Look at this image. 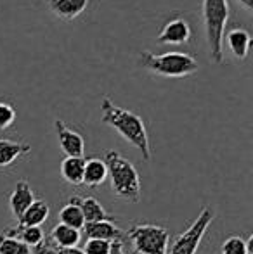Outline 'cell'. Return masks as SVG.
I'll return each mask as SVG.
<instances>
[{
    "label": "cell",
    "instance_id": "cell-2",
    "mask_svg": "<svg viewBox=\"0 0 253 254\" xmlns=\"http://www.w3.org/2000/svg\"><path fill=\"white\" fill-rule=\"evenodd\" d=\"M102 159H104L106 168H108V178L111 182L113 194L125 202H141V177H139L134 164L116 151H108Z\"/></svg>",
    "mask_w": 253,
    "mask_h": 254
},
{
    "label": "cell",
    "instance_id": "cell-23",
    "mask_svg": "<svg viewBox=\"0 0 253 254\" xmlns=\"http://www.w3.org/2000/svg\"><path fill=\"white\" fill-rule=\"evenodd\" d=\"M16 118V107L7 101H0V130H7V128L12 127Z\"/></svg>",
    "mask_w": 253,
    "mask_h": 254
},
{
    "label": "cell",
    "instance_id": "cell-1",
    "mask_svg": "<svg viewBox=\"0 0 253 254\" xmlns=\"http://www.w3.org/2000/svg\"><path fill=\"white\" fill-rule=\"evenodd\" d=\"M101 111H102V123L115 128L123 140H127L128 144H132L141 152L144 161L151 159V147H149L148 131H146V125L139 114L116 106L109 97L102 99Z\"/></svg>",
    "mask_w": 253,
    "mask_h": 254
},
{
    "label": "cell",
    "instance_id": "cell-20",
    "mask_svg": "<svg viewBox=\"0 0 253 254\" xmlns=\"http://www.w3.org/2000/svg\"><path fill=\"white\" fill-rule=\"evenodd\" d=\"M59 223L66 225L70 228H75V230H82L85 225V218L77 204L68 201L61 207V211H59Z\"/></svg>",
    "mask_w": 253,
    "mask_h": 254
},
{
    "label": "cell",
    "instance_id": "cell-7",
    "mask_svg": "<svg viewBox=\"0 0 253 254\" xmlns=\"http://www.w3.org/2000/svg\"><path fill=\"white\" fill-rule=\"evenodd\" d=\"M191 26L182 17H172L160 30L156 42L160 45H184L191 42Z\"/></svg>",
    "mask_w": 253,
    "mask_h": 254
},
{
    "label": "cell",
    "instance_id": "cell-26",
    "mask_svg": "<svg viewBox=\"0 0 253 254\" xmlns=\"http://www.w3.org/2000/svg\"><path fill=\"white\" fill-rule=\"evenodd\" d=\"M109 254H127L123 241H115L111 242V248H109Z\"/></svg>",
    "mask_w": 253,
    "mask_h": 254
},
{
    "label": "cell",
    "instance_id": "cell-24",
    "mask_svg": "<svg viewBox=\"0 0 253 254\" xmlns=\"http://www.w3.org/2000/svg\"><path fill=\"white\" fill-rule=\"evenodd\" d=\"M109 248L111 242L101 241V239H87L84 246V254H109Z\"/></svg>",
    "mask_w": 253,
    "mask_h": 254
},
{
    "label": "cell",
    "instance_id": "cell-28",
    "mask_svg": "<svg viewBox=\"0 0 253 254\" xmlns=\"http://www.w3.org/2000/svg\"><path fill=\"white\" fill-rule=\"evenodd\" d=\"M238 3H240L241 7H243L247 12H252V3H253V0H236Z\"/></svg>",
    "mask_w": 253,
    "mask_h": 254
},
{
    "label": "cell",
    "instance_id": "cell-14",
    "mask_svg": "<svg viewBox=\"0 0 253 254\" xmlns=\"http://www.w3.org/2000/svg\"><path fill=\"white\" fill-rule=\"evenodd\" d=\"M108 180V168H106L104 159L97 156H92L85 159L84 168V180L82 184L87 187H101L104 182Z\"/></svg>",
    "mask_w": 253,
    "mask_h": 254
},
{
    "label": "cell",
    "instance_id": "cell-27",
    "mask_svg": "<svg viewBox=\"0 0 253 254\" xmlns=\"http://www.w3.org/2000/svg\"><path fill=\"white\" fill-rule=\"evenodd\" d=\"M58 254H84V251L78 248H70V249H58Z\"/></svg>",
    "mask_w": 253,
    "mask_h": 254
},
{
    "label": "cell",
    "instance_id": "cell-21",
    "mask_svg": "<svg viewBox=\"0 0 253 254\" xmlns=\"http://www.w3.org/2000/svg\"><path fill=\"white\" fill-rule=\"evenodd\" d=\"M0 254H31V248L17 239L0 234Z\"/></svg>",
    "mask_w": 253,
    "mask_h": 254
},
{
    "label": "cell",
    "instance_id": "cell-25",
    "mask_svg": "<svg viewBox=\"0 0 253 254\" xmlns=\"http://www.w3.org/2000/svg\"><path fill=\"white\" fill-rule=\"evenodd\" d=\"M31 254H58V249L49 241H44L42 244H38L37 248L31 249Z\"/></svg>",
    "mask_w": 253,
    "mask_h": 254
},
{
    "label": "cell",
    "instance_id": "cell-16",
    "mask_svg": "<svg viewBox=\"0 0 253 254\" xmlns=\"http://www.w3.org/2000/svg\"><path fill=\"white\" fill-rule=\"evenodd\" d=\"M49 204L42 199H35L31 206L23 213V216L17 220V227H40L49 218Z\"/></svg>",
    "mask_w": 253,
    "mask_h": 254
},
{
    "label": "cell",
    "instance_id": "cell-4",
    "mask_svg": "<svg viewBox=\"0 0 253 254\" xmlns=\"http://www.w3.org/2000/svg\"><path fill=\"white\" fill-rule=\"evenodd\" d=\"M141 66L151 74L162 78H187L198 73V61L187 52H165L153 54L142 51Z\"/></svg>",
    "mask_w": 253,
    "mask_h": 254
},
{
    "label": "cell",
    "instance_id": "cell-18",
    "mask_svg": "<svg viewBox=\"0 0 253 254\" xmlns=\"http://www.w3.org/2000/svg\"><path fill=\"white\" fill-rule=\"evenodd\" d=\"M3 235L24 242L28 248H37L38 244H42L45 241V234L42 230V227H17L16 225L14 228L3 230Z\"/></svg>",
    "mask_w": 253,
    "mask_h": 254
},
{
    "label": "cell",
    "instance_id": "cell-19",
    "mask_svg": "<svg viewBox=\"0 0 253 254\" xmlns=\"http://www.w3.org/2000/svg\"><path fill=\"white\" fill-rule=\"evenodd\" d=\"M85 157H64L61 161V177L68 184L80 185L84 180Z\"/></svg>",
    "mask_w": 253,
    "mask_h": 254
},
{
    "label": "cell",
    "instance_id": "cell-8",
    "mask_svg": "<svg viewBox=\"0 0 253 254\" xmlns=\"http://www.w3.org/2000/svg\"><path fill=\"white\" fill-rule=\"evenodd\" d=\"M56 135H58L59 149L66 154V157H84L85 152V140L78 131L66 127L63 120L54 121Z\"/></svg>",
    "mask_w": 253,
    "mask_h": 254
},
{
    "label": "cell",
    "instance_id": "cell-5",
    "mask_svg": "<svg viewBox=\"0 0 253 254\" xmlns=\"http://www.w3.org/2000/svg\"><path fill=\"white\" fill-rule=\"evenodd\" d=\"M137 254H169L170 234L155 223H135L125 232Z\"/></svg>",
    "mask_w": 253,
    "mask_h": 254
},
{
    "label": "cell",
    "instance_id": "cell-12",
    "mask_svg": "<svg viewBox=\"0 0 253 254\" xmlns=\"http://www.w3.org/2000/svg\"><path fill=\"white\" fill-rule=\"evenodd\" d=\"M224 40H226L229 51L233 52V56L236 59H245L248 56V51H250V42L252 37L245 28L241 26H233L229 30H226L224 33Z\"/></svg>",
    "mask_w": 253,
    "mask_h": 254
},
{
    "label": "cell",
    "instance_id": "cell-9",
    "mask_svg": "<svg viewBox=\"0 0 253 254\" xmlns=\"http://www.w3.org/2000/svg\"><path fill=\"white\" fill-rule=\"evenodd\" d=\"M70 202L77 204L80 207L82 214L85 218V223H94V221H113V216L101 206V202L95 197H82V195H73L68 199Z\"/></svg>",
    "mask_w": 253,
    "mask_h": 254
},
{
    "label": "cell",
    "instance_id": "cell-10",
    "mask_svg": "<svg viewBox=\"0 0 253 254\" xmlns=\"http://www.w3.org/2000/svg\"><path fill=\"white\" fill-rule=\"evenodd\" d=\"M33 201H35V194H33L31 185L28 184L26 180H19L9 197V206H10V211H12V216L16 218V220H19Z\"/></svg>",
    "mask_w": 253,
    "mask_h": 254
},
{
    "label": "cell",
    "instance_id": "cell-3",
    "mask_svg": "<svg viewBox=\"0 0 253 254\" xmlns=\"http://www.w3.org/2000/svg\"><path fill=\"white\" fill-rule=\"evenodd\" d=\"M201 17L205 26L206 44L210 59L215 64L224 63V33L229 21V3L227 0H203Z\"/></svg>",
    "mask_w": 253,
    "mask_h": 254
},
{
    "label": "cell",
    "instance_id": "cell-6",
    "mask_svg": "<svg viewBox=\"0 0 253 254\" xmlns=\"http://www.w3.org/2000/svg\"><path fill=\"white\" fill-rule=\"evenodd\" d=\"M213 218H215V213L212 207H203L198 218L189 225V228L173 239L169 254H196Z\"/></svg>",
    "mask_w": 253,
    "mask_h": 254
},
{
    "label": "cell",
    "instance_id": "cell-22",
    "mask_svg": "<svg viewBox=\"0 0 253 254\" xmlns=\"http://www.w3.org/2000/svg\"><path fill=\"white\" fill-rule=\"evenodd\" d=\"M222 254H250L247 249V242L245 239L238 237V235H231L226 241L222 242V248H220Z\"/></svg>",
    "mask_w": 253,
    "mask_h": 254
},
{
    "label": "cell",
    "instance_id": "cell-15",
    "mask_svg": "<svg viewBox=\"0 0 253 254\" xmlns=\"http://www.w3.org/2000/svg\"><path fill=\"white\" fill-rule=\"evenodd\" d=\"M80 239H82L80 230H75V228H70L61 223L56 225V227L51 230V235H49V242H51L56 249L77 248Z\"/></svg>",
    "mask_w": 253,
    "mask_h": 254
},
{
    "label": "cell",
    "instance_id": "cell-13",
    "mask_svg": "<svg viewBox=\"0 0 253 254\" xmlns=\"http://www.w3.org/2000/svg\"><path fill=\"white\" fill-rule=\"evenodd\" d=\"M47 5L59 19L73 21L87 9L88 0H47Z\"/></svg>",
    "mask_w": 253,
    "mask_h": 254
},
{
    "label": "cell",
    "instance_id": "cell-17",
    "mask_svg": "<svg viewBox=\"0 0 253 254\" xmlns=\"http://www.w3.org/2000/svg\"><path fill=\"white\" fill-rule=\"evenodd\" d=\"M28 152H31V145L23 144V142H14V140H7V138H0V168L10 166L14 161L26 156Z\"/></svg>",
    "mask_w": 253,
    "mask_h": 254
},
{
    "label": "cell",
    "instance_id": "cell-11",
    "mask_svg": "<svg viewBox=\"0 0 253 254\" xmlns=\"http://www.w3.org/2000/svg\"><path fill=\"white\" fill-rule=\"evenodd\" d=\"M84 234L87 239H101V241L115 242L123 241L125 232L120 230L118 225L113 221H94V223H85L84 225Z\"/></svg>",
    "mask_w": 253,
    "mask_h": 254
}]
</instances>
